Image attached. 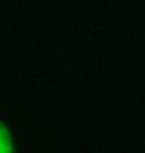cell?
Masks as SVG:
<instances>
[{
	"mask_svg": "<svg viewBox=\"0 0 145 153\" xmlns=\"http://www.w3.org/2000/svg\"><path fill=\"white\" fill-rule=\"evenodd\" d=\"M0 153H13L12 135L1 122H0Z\"/></svg>",
	"mask_w": 145,
	"mask_h": 153,
	"instance_id": "cell-1",
	"label": "cell"
}]
</instances>
